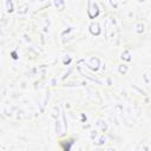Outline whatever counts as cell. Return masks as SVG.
Masks as SVG:
<instances>
[{
  "instance_id": "cell-1",
  "label": "cell",
  "mask_w": 151,
  "mask_h": 151,
  "mask_svg": "<svg viewBox=\"0 0 151 151\" xmlns=\"http://www.w3.org/2000/svg\"><path fill=\"white\" fill-rule=\"evenodd\" d=\"M87 13H89V17L91 19H95L96 17L99 14V8L98 5L93 1H89V9H87Z\"/></svg>"
},
{
  "instance_id": "cell-2",
  "label": "cell",
  "mask_w": 151,
  "mask_h": 151,
  "mask_svg": "<svg viewBox=\"0 0 151 151\" xmlns=\"http://www.w3.org/2000/svg\"><path fill=\"white\" fill-rule=\"evenodd\" d=\"M87 65H89L90 67L92 68V70H98L99 65H100V62H99L98 58H96V57H92V58H90V60L87 62Z\"/></svg>"
},
{
  "instance_id": "cell-3",
  "label": "cell",
  "mask_w": 151,
  "mask_h": 151,
  "mask_svg": "<svg viewBox=\"0 0 151 151\" xmlns=\"http://www.w3.org/2000/svg\"><path fill=\"white\" fill-rule=\"evenodd\" d=\"M90 32L93 36H99L100 34V28H99V24L98 22H92L90 25Z\"/></svg>"
},
{
  "instance_id": "cell-4",
  "label": "cell",
  "mask_w": 151,
  "mask_h": 151,
  "mask_svg": "<svg viewBox=\"0 0 151 151\" xmlns=\"http://www.w3.org/2000/svg\"><path fill=\"white\" fill-rule=\"evenodd\" d=\"M5 6H6L7 13H12L13 12V1L12 0H6V1H5Z\"/></svg>"
},
{
  "instance_id": "cell-5",
  "label": "cell",
  "mask_w": 151,
  "mask_h": 151,
  "mask_svg": "<svg viewBox=\"0 0 151 151\" xmlns=\"http://www.w3.org/2000/svg\"><path fill=\"white\" fill-rule=\"evenodd\" d=\"M96 124H97V126H98L99 129L102 130L103 132H105V131H106V129H108V126H106V124H105L104 122H103V120H100V119H99V120H97V123H96Z\"/></svg>"
},
{
  "instance_id": "cell-6",
  "label": "cell",
  "mask_w": 151,
  "mask_h": 151,
  "mask_svg": "<svg viewBox=\"0 0 151 151\" xmlns=\"http://www.w3.org/2000/svg\"><path fill=\"white\" fill-rule=\"evenodd\" d=\"M54 6L59 9H64L65 7V1L64 0H54Z\"/></svg>"
},
{
  "instance_id": "cell-7",
  "label": "cell",
  "mask_w": 151,
  "mask_h": 151,
  "mask_svg": "<svg viewBox=\"0 0 151 151\" xmlns=\"http://www.w3.org/2000/svg\"><path fill=\"white\" fill-rule=\"evenodd\" d=\"M122 59L126 60V62H130V60H131V56H130L129 51H124V52L122 53Z\"/></svg>"
},
{
  "instance_id": "cell-8",
  "label": "cell",
  "mask_w": 151,
  "mask_h": 151,
  "mask_svg": "<svg viewBox=\"0 0 151 151\" xmlns=\"http://www.w3.org/2000/svg\"><path fill=\"white\" fill-rule=\"evenodd\" d=\"M118 71H119V73L125 74V73L127 72V66H126V65H119V67H118Z\"/></svg>"
},
{
  "instance_id": "cell-9",
  "label": "cell",
  "mask_w": 151,
  "mask_h": 151,
  "mask_svg": "<svg viewBox=\"0 0 151 151\" xmlns=\"http://www.w3.org/2000/svg\"><path fill=\"white\" fill-rule=\"evenodd\" d=\"M26 9H27V6H26V5H24V6L20 7V11H19V13H20V14H24V13H26Z\"/></svg>"
},
{
  "instance_id": "cell-10",
  "label": "cell",
  "mask_w": 151,
  "mask_h": 151,
  "mask_svg": "<svg viewBox=\"0 0 151 151\" xmlns=\"http://www.w3.org/2000/svg\"><path fill=\"white\" fill-rule=\"evenodd\" d=\"M137 27H138V28H137V32H138V33H141V32L144 31V25H141V24H139Z\"/></svg>"
},
{
  "instance_id": "cell-11",
  "label": "cell",
  "mask_w": 151,
  "mask_h": 151,
  "mask_svg": "<svg viewBox=\"0 0 151 151\" xmlns=\"http://www.w3.org/2000/svg\"><path fill=\"white\" fill-rule=\"evenodd\" d=\"M143 77H144V79H145V83H146V85H149V84H150V80H149V73H145Z\"/></svg>"
},
{
  "instance_id": "cell-12",
  "label": "cell",
  "mask_w": 151,
  "mask_h": 151,
  "mask_svg": "<svg viewBox=\"0 0 151 151\" xmlns=\"http://www.w3.org/2000/svg\"><path fill=\"white\" fill-rule=\"evenodd\" d=\"M120 0H111V5L113 7H117L118 6V3H119Z\"/></svg>"
},
{
  "instance_id": "cell-13",
  "label": "cell",
  "mask_w": 151,
  "mask_h": 151,
  "mask_svg": "<svg viewBox=\"0 0 151 151\" xmlns=\"http://www.w3.org/2000/svg\"><path fill=\"white\" fill-rule=\"evenodd\" d=\"M105 137H100V139H99V142H97V144L98 145H100V144H103V143H105Z\"/></svg>"
},
{
  "instance_id": "cell-14",
  "label": "cell",
  "mask_w": 151,
  "mask_h": 151,
  "mask_svg": "<svg viewBox=\"0 0 151 151\" xmlns=\"http://www.w3.org/2000/svg\"><path fill=\"white\" fill-rule=\"evenodd\" d=\"M70 62H71V58H70V57H68V58H65V59H64V64H68Z\"/></svg>"
},
{
  "instance_id": "cell-15",
  "label": "cell",
  "mask_w": 151,
  "mask_h": 151,
  "mask_svg": "<svg viewBox=\"0 0 151 151\" xmlns=\"http://www.w3.org/2000/svg\"><path fill=\"white\" fill-rule=\"evenodd\" d=\"M96 136H97V133H96L95 131H93V132L91 133V138H92V139H93V138H96Z\"/></svg>"
},
{
  "instance_id": "cell-16",
  "label": "cell",
  "mask_w": 151,
  "mask_h": 151,
  "mask_svg": "<svg viewBox=\"0 0 151 151\" xmlns=\"http://www.w3.org/2000/svg\"><path fill=\"white\" fill-rule=\"evenodd\" d=\"M139 1H145V0H139Z\"/></svg>"
}]
</instances>
